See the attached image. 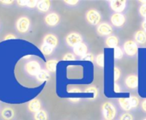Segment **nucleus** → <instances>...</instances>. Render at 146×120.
I'll return each mask as SVG.
<instances>
[{
  "mask_svg": "<svg viewBox=\"0 0 146 120\" xmlns=\"http://www.w3.org/2000/svg\"><path fill=\"white\" fill-rule=\"evenodd\" d=\"M40 51H41V52H42L45 56H50V55L53 52L54 48H52V46H50V45H48L43 43V44L41 45Z\"/></svg>",
  "mask_w": 146,
  "mask_h": 120,
  "instance_id": "nucleus-23",
  "label": "nucleus"
},
{
  "mask_svg": "<svg viewBox=\"0 0 146 120\" xmlns=\"http://www.w3.org/2000/svg\"><path fill=\"white\" fill-rule=\"evenodd\" d=\"M83 60H86V61H90V62H94L95 61V57L92 53H87V55L82 58Z\"/></svg>",
  "mask_w": 146,
  "mask_h": 120,
  "instance_id": "nucleus-33",
  "label": "nucleus"
},
{
  "mask_svg": "<svg viewBox=\"0 0 146 120\" xmlns=\"http://www.w3.org/2000/svg\"><path fill=\"white\" fill-rule=\"evenodd\" d=\"M141 108L144 112H146V100H143V102L141 103Z\"/></svg>",
  "mask_w": 146,
  "mask_h": 120,
  "instance_id": "nucleus-37",
  "label": "nucleus"
},
{
  "mask_svg": "<svg viewBox=\"0 0 146 120\" xmlns=\"http://www.w3.org/2000/svg\"><path fill=\"white\" fill-rule=\"evenodd\" d=\"M114 92H116V93L120 92V87L119 84H117V82L114 83Z\"/></svg>",
  "mask_w": 146,
  "mask_h": 120,
  "instance_id": "nucleus-39",
  "label": "nucleus"
},
{
  "mask_svg": "<svg viewBox=\"0 0 146 120\" xmlns=\"http://www.w3.org/2000/svg\"><path fill=\"white\" fill-rule=\"evenodd\" d=\"M45 44L52 46V48H56L58 46V37L52 34H47L45 35L44 37V42Z\"/></svg>",
  "mask_w": 146,
  "mask_h": 120,
  "instance_id": "nucleus-13",
  "label": "nucleus"
},
{
  "mask_svg": "<svg viewBox=\"0 0 146 120\" xmlns=\"http://www.w3.org/2000/svg\"><path fill=\"white\" fill-rule=\"evenodd\" d=\"M129 101H130V105L131 107V110H135L137 108L138 105H139V100L137 97L136 96H131L129 97Z\"/></svg>",
  "mask_w": 146,
  "mask_h": 120,
  "instance_id": "nucleus-25",
  "label": "nucleus"
},
{
  "mask_svg": "<svg viewBox=\"0 0 146 120\" xmlns=\"http://www.w3.org/2000/svg\"><path fill=\"white\" fill-rule=\"evenodd\" d=\"M143 21H145V22H146V17L144 18V20H143Z\"/></svg>",
  "mask_w": 146,
  "mask_h": 120,
  "instance_id": "nucleus-43",
  "label": "nucleus"
},
{
  "mask_svg": "<svg viewBox=\"0 0 146 120\" xmlns=\"http://www.w3.org/2000/svg\"><path fill=\"white\" fill-rule=\"evenodd\" d=\"M35 120H48V114L45 110H40L34 115Z\"/></svg>",
  "mask_w": 146,
  "mask_h": 120,
  "instance_id": "nucleus-22",
  "label": "nucleus"
},
{
  "mask_svg": "<svg viewBox=\"0 0 146 120\" xmlns=\"http://www.w3.org/2000/svg\"><path fill=\"white\" fill-rule=\"evenodd\" d=\"M57 65H58V61L56 59H50L46 63V68L48 72L54 73L57 70Z\"/></svg>",
  "mask_w": 146,
  "mask_h": 120,
  "instance_id": "nucleus-19",
  "label": "nucleus"
},
{
  "mask_svg": "<svg viewBox=\"0 0 146 120\" xmlns=\"http://www.w3.org/2000/svg\"><path fill=\"white\" fill-rule=\"evenodd\" d=\"M64 40L68 46L73 48L83 42V36L78 32H70L66 35Z\"/></svg>",
  "mask_w": 146,
  "mask_h": 120,
  "instance_id": "nucleus-3",
  "label": "nucleus"
},
{
  "mask_svg": "<svg viewBox=\"0 0 146 120\" xmlns=\"http://www.w3.org/2000/svg\"><path fill=\"white\" fill-rule=\"evenodd\" d=\"M143 120H146V118H144V119H143Z\"/></svg>",
  "mask_w": 146,
  "mask_h": 120,
  "instance_id": "nucleus-44",
  "label": "nucleus"
},
{
  "mask_svg": "<svg viewBox=\"0 0 146 120\" xmlns=\"http://www.w3.org/2000/svg\"><path fill=\"white\" fill-rule=\"evenodd\" d=\"M109 6L114 13H121L126 8V1L125 0H113L109 2Z\"/></svg>",
  "mask_w": 146,
  "mask_h": 120,
  "instance_id": "nucleus-7",
  "label": "nucleus"
},
{
  "mask_svg": "<svg viewBox=\"0 0 146 120\" xmlns=\"http://www.w3.org/2000/svg\"><path fill=\"white\" fill-rule=\"evenodd\" d=\"M119 38L115 35H110L105 40V44L109 48H116L119 46Z\"/></svg>",
  "mask_w": 146,
  "mask_h": 120,
  "instance_id": "nucleus-16",
  "label": "nucleus"
},
{
  "mask_svg": "<svg viewBox=\"0 0 146 120\" xmlns=\"http://www.w3.org/2000/svg\"><path fill=\"white\" fill-rule=\"evenodd\" d=\"M138 12L141 16H143V18L146 17V4L140 5V7L138 9Z\"/></svg>",
  "mask_w": 146,
  "mask_h": 120,
  "instance_id": "nucleus-32",
  "label": "nucleus"
},
{
  "mask_svg": "<svg viewBox=\"0 0 146 120\" xmlns=\"http://www.w3.org/2000/svg\"><path fill=\"white\" fill-rule=\"evenodd\" d=\"M1 3L2 4H4V5H12L13 4V1H6V0H5V1H1Z\"/></svg>",
  "mask_w": 146,
  "mask_h": 120,
  "instance_id": "nucleus-40",
  "label": "nucleus"
},
{
  "mask_svg": "<svg viewBox=\"0 0 146 120\" xmlns=\"http://www.w3.org/2000/svg\"><path fill=\"white\" fill-rule=\"evenodd\" d=\"M142 28H143V30L146 33V22L145 21L142 22Z\"/></svg>",
  "mask_w": 146,
  "mask_h": 120,
  "instance_id": "nucleus-41",
  "label": "nucleus"
},
{
  "mask_svg": "<svg viewBox=\"0 0 146 120\" xmlns=\"http://www.w3.org/2000/svg\"><path fill=\"white\" fill-rule=\"evenodd\" d=\"M44 21H45L46 25H47L48 27H55L59 23L60 16H58V14L55 12H52V13L47 14L45 16Z\"/></svg>",
  "mask_w": 146,
  "mask_h": 120,
  "instance_id": "nucleus-10",
  "label": "nucleus"
},
{
  "mask_svg": "<svg viewBox=\"0 0 146 120\" xmlns=\"http://www.w3.org/2000/svg\"><path fill=\"white\" fill-rule=\"evenodd\" d=\"M78 3H79L78 0H65V1H64V4H66L68 5H70V6H75Z\"/></svg>",
  "mask_w": 146,
  "mask_h": 120,
  "instance_id": "nucleus-34",
  "label": "nucleus"
},
{
  "mask_svg": "<svg viewBox=\"0 0 146 120\" xmlns=\"http://www.w3.org/2000/svg\"><path fill=\"white\" fill-rule=\"evenodd\" d=\"M70 93H80L81 92V89L80 88H70Z\"/></svg>",
  "mask_w": 146,
  "mask_h": 120,
  "instance_id": "nucleus-36",
  "label": "nucleus"
},
{
  "mask_svg": "<svg viewBox=\"0 0 146 120\" xmlns=\"http://www.w3.org/2000/svg\"><path fill=\"white\" fill-rule=\"evenodd\" d=\"M50 7L51 1H49V0H41V1H38L36 8L40 12H47L50 10Z\"/></svg>",
  "mask_w": 146,
  "mask_h": 120,
  "instance_id": "nucleus-17",
  "label": "nucleus"
},
{
  "mask_svg": "<svg viewBox=\"0 0 146 120\" xmlns=\"http://www.w3.org/2000/svg\"><path fill=\"white\" fill-rule=\"evenodd\" d=\"M84 92L85 93H91V94H94V98H96L98 96V94H99L98 93V89L96 87H94V86H90V87L86 88Z\"/></svg>",
  "mask_w": 146,
  "mask_h": 120,
  "instance_id": "nucleus-27",
  "label": "nucleus"
},
{
  "mask_svg": "<svg viewBox=\"0 0 146 120\" xmlns=\"http://www.w3.org/2000/svg\"><path fill=\"white\" fill-rule=\"evenodd\" d=\"M17 27V30L21 33V34H25L26 32H28V30L29 29L30 27V20L26 17V16H22L20 17L16 24Z\"/></svg>",
  "mask_w": 146,
  "mask_h": 120,
  "instance_id": "nucleus-6",
  "label": "nucleus"
},
{
  "mask_svg": "<svg viewBox=\"0 0 146 120\" xmlns=\"http://www.w3.org/2000/svg\"><path fill=\"white\" fill-rule=\"evenodd\" d=\"M120 75H121L120 70L117 66H115L114 69H113V78H114V81L115 82H117L120 78Z\"/></svg>",
  "mask_w": 146,
  "mask_h": 120,
  "instance_id": "nucleus-30",
  "label": "nucleus"
},
{
  "mask_svg": "<svg viewBox=\"0 0 146 120\" xmlns=\"http://www.w3.org/2000/svg\"><path fill=\"white\" fill-rule=\"evenodd\" d=\"M85 19L89 24L92 26H98L102 21V15L97 10L91 9L86 12Z\"/></svg>",
  "mask_w": 146,
  "mask_h": 120,
  "instance_id": "nucleus-2",
  "label": "nucleus"
},
{
  "mask_svg": "<svg viewBox=\"0 0 146 120\" xmlns=\"http://www.w3.org/2000/svg\"><path fill=\"white\" fill-rule=\"evenodd\" d=\"M134 41L139 45L146 43V33L143 30H138L134 34Z\"/></svg>",
  "mask_w": 146,
  "mask_h": 120,
  "instance_id": "nucleus-15",
  "label": "nucleus"
},
{
  "mask_svg": "<svg viewBox=\"0 0 146 120\" xmlns=\"http://www.w3.org/2000/svg\"><path fill=\"white\" fill-rule=\"evenodd\" d=\"M37 4H38V1H36V0H27L26 7H28L29 9H34V8L37 7Z\"/></svg>",
  "mask_w": 146,
  "mask_h": 120,
  "instance_id": "nucleus-31",
  "label": "nucleus"
},
{
  "mask_svg": "<svg viewBox=\"0 0 146 120\" xmlns=\"http://www.w3.org/2000/svg\"><path fill=\"white\" fill-rule=\"evenodd\" d=\"M25 71L29 75L36 76L41 71V66L39 62L35 61V60H32V61H29L26 63Z\"/></svg>",
  "mask_w": 146,
  "mask_h": 120,
  "instance_id": "nucleus-5",
  "label": "nucleus"
},
{
  "mask_svg": "<svg viewBox=\"0 0 146 120\" xmlns=\"http://www.w3.org/2000/svg\"><path fill=\"white\" fill-rule=\"evenodd\" d=\"M28 108H29V111L33 113H36L39 111H40L41 110V103H40V100L34 99L31 101H29V103L28 105Z\"/></svg>",
  "mask_w": 146,
  "mask_h": 120,
  "instance_id": "nucleus-14",
  "label": "nucleus"
},
{
  "mask_svg": "<svg viewBox=\"0 0 146 120\" xmlns=\"http://www.w3.org/2000/svg\"><path fill=\"white\" fill-rule=\"evenodd\" d=\"M36 79L39 82H46L50 79V74L46 70H41L40 73L36 76Z\"/></svg>",
  "mask_w": 146,
  "mask_h": 120,
  "instance_id": "nucleus-21",
  "label": "nucleus"
},
{
  "mask_svg": "<svg viewBox=\"0 0 146 120\" xmlns=\"http://www.w3.org/2000/svg\"><path fill=\"white\" fill-rule=\"evenodd\" d=\"M11 39H16V36L10 34H7L5 37V40H11Z\"/></svg>",
  "mask_w": 146,
  "mask_h": 120,
  "instance_id": "nucleus-38",
  "label": "nucleus"
},
{
  "mask_svg": "<svg viewBox=\"0 0 146 120\" xmlns=\"http://www.w3.org/2000/svg\"><path fill=\"white\" fill-rule=\"evenodd\" d=\"M124 51L120 48V47H119V46H117L116 48H114V51H113V55H114V58L115 59H121L122 57H123V56H124Z\"/></svg>",
  "mask_w": 146,
  "mask_h": 120,
  "instance_id": "nucleus-26",
  "label": "nucleus"
},
{
  "mask_svg": "<svg viewBox=\"0 0 146 120\" xmlns=\"http://www.w3.org/2000/svg\"><path fill=\"white\" fill-rule=\"evenodd\" d=\"M70 101H74V102H78L80 100L79 99H77V98H74V99H70Z\"/></svg>",
  "mask_w": 146,
  "mask_h": 120,
  "instance_id": "nucleus-42",
  "label": "nucleus"
},
{
  "mask_svg": "<svg viewBox=\"0 0 146 120\" xmlns=\"http://www.w3.org/2000/svg\"><path fill=\"white\" fill-rule=\"evenodd\" d=\"M96 31L101 36H110L113 33V27L108 22H102L97 26Z\"/></svg>",
  "mask_w": 146,
  "mask_h": 120,
  "instance_id": "nucleus-9",
  "label": "nucleus"
},
{
  "mask_svg": "<svg viewBox=\"0 0 146 120\" xmlns=\"http://www.w3.org/2000/svg\"><path fill=\"white\" fill-rule=\"evenodd\" d=\"M119 104L120 107L125 112H128L129 111L131 110V105H130V101H129V98H119Z\"/></svg>",
  "mask_w": 146,
  "mask_h": 120,
  "instance_id": "nucleus-18",
  "label": "nucleus"
},
{
  "mask_svg": "<svg viewBox=\"0 0 146 120\" xmlns=\"http://www.w3.org/2000/svg\"><path fill=\"white\" fill-rule=\"evenodd\" d=\"M125 84L129 89H136L138 87V76L137 75H129L125 79Z\"/></svg>",
  "mask_w": 146,
  "mask_h": 120,
  "instance_id": "nucleus-12",
  "label": "nucleus"
},
{
  "mask_svg": "<svg viewBox=\"0 0 146 120\" xmlns=\"http://www.w3.org/2000/svg\"><path fill=\"white\" fill-rule=\"evenodd\" d=\"M110 21L113 27L122 28L125 23L126 18H125V15H123L121 13H113L110 17Z\"/></svg>",
  "mask_w": 146,
  "mask_h": 120,
  "instance_id": "nucleus-8",
  "label": "nucleus"
},
{
  "mask_svg": "<svg viewBox=\"0 0 146 120\" xmlns=\"http://www.w3.org/2000/svg\"><path fill=\"white\" fill-rule=\"evenodd\" d=\"M102 117H104V119L113 120L116 117L117 110H116L115 105L112 102L106 101L102 105Z\"/></svg>",
  "mask_w": 146,
  "mask_h": 120,
  "instance_id": "nucleus-1",
  "label": "nucleus"
},
{
  "mask_svg": "<svg viewBox=\"0 0 146 120\" xmlns=\"http://www.w3.org/2000/svg\"><path fill=\"white\" fill-rule=\"evenodd\" d=\"M96 63L100 68H104L105 65V56L104 53H100L96 57Z\"/></svg>",
  "mask_w": 146,
  "mask_h": 120,
  "instance_id": "nucleus-24",
  "label": "nucleus"
},
{
  "mask_svg": "<svg viewBox=\"0 0 146 120\" xmlns=\"http://www.w3.org/2000/svg\"><path fill=\"white\" fill-rule=\"evenodd\" d=\"M73 52H74L76 57L84 58L88 53V46L85 43L82 42L78 45H76L75 47H73Z\"/></svg>",
  "mask_w": 146,
  "mask_h": 120,
  "instance_id": "nucleus-11",
  "label": "nucleus"
},
{
  "mask_svg": "<svg viewBox=\"0 0 146 120\" xmlns=\"http://www.w3.org/2000/svg\"><path fill=\"white\" fill-rule=\"evenodd\" d=\"M14 115H15V112H14L13 109L11 108V107H6V108H5V109L2 111V112H1L2 117H3L4 119H5V120H11V119H12L13 117H14Z\"/></svg>",
  "mask_w": 146,
  "mask_h": 120,
  "instance_id": "nucleus-20",
  "label": "nucleus"
},
{
  "mask_svg": "<svg viewBox=\"0 0 146 120\" xmlns=\"http://www.w3.org/2000/svg\"><path fill=\"white\" fill-rule=\"evenodd\" d=\"M119 120H133V116L129 112H124L119 116Z\"/></svg>",
  "mask_w": 146,
  "mask_h": 120,
  "instance_id": "nucleus-29",
  "label": "nucleus"
},
{
  "mask_svg": "<svg viewBox=\"0 0 146 120\" xmlns=\"http://www.w3.org/2000/svg\"><path fill=\"white\" fill-rule=\"evenodd\" d=\"M17 5H19L21 7L27 6V0H19V1H17Z\"/></svg>",
  "mask_w": 146,
  "mask_h": 120,
  "instance_id": "nucleus-35",
  "label": "nucleus"
},
{
  "mask_svg": "<svg viewBox=\"0 0 146 120\" xmlns=\"http://www.w3.org/2000/svg\"><path fill=\"white\" fill-rule=\"evenodd\" d=\"M75 59H76V55L71 52H67L63 57L64 61H73V60H75Z\"/></svg>",
  "mask_w": 146,
  "mask_h": 120,
  "instance_id": "nucleus-28",
  "label": "nucleus"
},
{
  "mask_svg": "<svg viewBox=\"0 0 146 120\" xmlns=\"http://www.w3.org/2000/svg\"><path fill=\"white\" fill-rule=\"evenodd\" d=\"M123 51L126 56L130 57H133L137 54V51H138L137 44L134 40H126L123 45Z\"/></svg>",
  "mask_w": 146,
  "mask_h": 120,
  "instance_id": "nucleus-4",
  "label": "nucleus"
}]
</instances>
